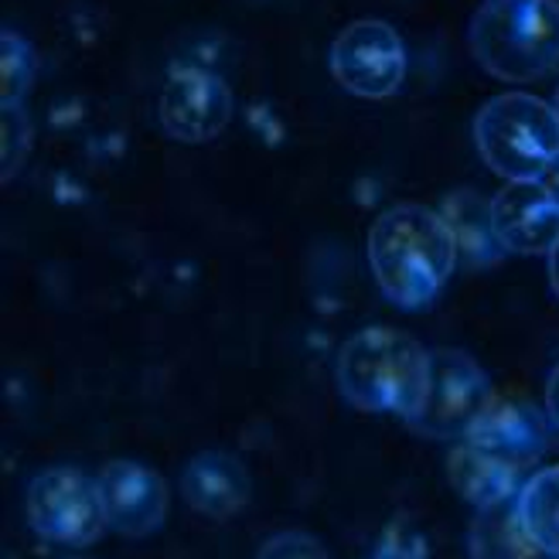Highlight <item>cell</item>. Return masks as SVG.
<instances>
[{"mask_svg":"<svg viewBox=\"0 0 559 559\" xmlns=\"http://www.w3.org/2000/svg\"><path fill=\"white\" fill-rule=\"evenodd\" d=\"M0 127H4V181H11L21 167V157L32 147V123L21 106H0Z\"/></svg>","mask_w":559,"mask_h":559,"instance_id":"ac0fdd59","label":"cell"},{"mask_svg":"<svg viewBox=\"0 0 559 559\" xmlns=\"http://www.w3.org/2000/svg\"><path fill=\"white\" fill-rule=\"evenodd\" d=\"M467 546L471 559H556L525 528L519 512V495L478 509V515L471 522Z\"/></svg>","mask_w":559,"mask_h":559,"instance_id":"9a60e30c","label":"cell"},{"mask_svg":"<svg viewBox=\"0 0 559 559\" xmlns=\"http://www.w3.org/2000/svg\"><path fill=\"white\" fill-rule=\"evenodd\" d=\"M491 218L509 253L549 257L559 246V205L543 181H509L491 199Z\"/></svg>","mask_w":559,"mask_h":559,"instance_id":"30bf717a","label":"cell"},{"mask_svg":"<svg viewBox=\"0 0 559 559\" xmlns=\"http://www.w3.org/2000/svg\"><path fill=\"white\" fill-rule=\"evenodd\" d=\"M546 416L552 419V427H559V366L546 382Z\"/></svg>","mask_w":559,"mask_h":559,"instance_id":"44dd1931","label":"cell"},{"mask_svg":"<svg viewBox=\"0 0 559 559\" xmlns=\"http://www.w3.org/2000/svg\"><path fill=\"white\" fill-rule=\"evenodd\" d=\"M369 263L379 290L406 311L433 304L461 266L443 215L427 205L385 209L369 229Z\"/></svg>","mask_w":559,"mask_h":559,"instance_id":"6da1fadb","label":"cell"},{"mask_svg":"<svg viewBox=\"0 0 559 559\" xmlns=\"http://www.w3.org/2000/svg\"><path fill=\"white\" fill-rule=\"evenodd\" d=\"M549 424L552 419L533 403L495 393L464 440L478 443L506 461H515L522 467H536L549 447Z\"/></svg>","mask_w":559,"mask_h":559,"instance_id":"8fae6325","label":"cell"},{"mask_svg":"<svg viewBox=\"0 0 559 559\" xmlns=\"http://www.w3.org/2000/svg\"><path fill=\"white\" fill-rule=\"evenodd\" d=\"M451 229L454 242H457V263L464 270H488L495 263H501L509 257L506 242H501L495 218H491V202L485 194L461 188L451 191L437 209Z\"/></svg>","mask_w":559,"mask_h":559,"instance_id":"5bb4252c","label":"cell"},{"mask_svg":"<svg viewBox=\"0 0 559 559\" xmlns=\"http://www.w3.org/2000/svg\"><path fill=\"white\" fill-rule=\"evenodd\" d=\"M66 559H86V556H66Z\"/></svg>","mask_w":559,"mask_h":559,"instance_id":"d4e9b609","label":"cell"},{"mask_svg":"<svg viewBox=\"0 0 559 559\" xmlns=\"http://www.w3.org/2000/svg\"><path fill=\"white\" fill-rule=\"evenodd\" d=\"M181 498L205 519H233L253 498V478L236 454L199 451L181 471Z\"/></svg>","mask_w":559,"mask_h":559,"instance_id":"7c38bea8","label":"cell"},{"mask_svg":"<svg viewBox=\"0 0 559 559\" xmlns=\"http://www.w3.org/2000/svg\"><path fill=\"white\" fill-rule=\"evenodd\" d=\"M474 144L506 181H539L559 157V117L539 96H495L474 117Z\"/></svg>","mask_w":559,"mask_h":559,"instance_id":"277c9868","label":"cell"},{"mask_svg":"<svg viewBox=\"0 0 559 559\" xmlns=\"http://www.w3.org/2000/svg\"><path fill=\"white\" fill-rule=\"evenodd\" d=\"M109 528L127 539H144L164 525L171 512L167 481L147 464L136 461H109L96 474Z\"/></svg>","mask_w":559,"mask_h":559,"instance_id":"9c48e42d","label":"cell"},{"mask_svg":"<svg viewBox=\"0 0 559 559\" xmlns=\"http://www.w3.org/2000/svg\"><path fill=\"white\" fill-rule=\"evenodd\" d=\"M24 515L45 543L72 549L93 546L109 528L99 481L69 464L35 474L24 495Z\"/></svg>","mask_w":559,"mask_h":559,"instance_id":"5b68a950","label":"cell"},{"mask_svg":"<svg viewBox=\"0 0 559 559\" xmlns=\"http://www.w3.org/2000/svg\"><path fill=\"white\" fill-rule=\"evenodd\" d=\"M328 66L345 93L385 99L406 79V45L385 21H355L331 41Z\"/></svg>","mask_w":559,"mask_h":559,"instance_id":"52a82bcc","label":"cell"},{"mask_svg":"<svg viewBox=\"0 0 559 559\" xmlns=\"http://www.w3.org/2000/svg\"><path fill=\"white\" fill-rule=\"evenodd\" d=\"M257 559H331L324 543L314 539L311 533H300V528H287V533L270 536Z\"/></svg>","mask_w":559,"mask_h":559,"instance_id":"d6986e66","label":"cell"},{"mask_svg":"<svg viewBox=\"0 0 559 559\" xmlns=\"http://www.w3.org/2000/svg\"><path fill=\"white\" fill-rule=\"evenodd\" d=\"M157 117L167 136L181 144H205L229 127L233 93L229 82L205 66L178 62L167 69L157 96Z\"/></svg>","mask_w":559,"mask_h":559,"instance_id":"ba28073f","label":"cell"},{"mask_svg":"<svg viewBox=\"0 0 559 559\" xmlns=\"http://www.w3.org/2000/svg\"><path fill=\"white\" fill-rule=\"evenodd\" d=\"M549 284H552V290L559 297V246L549 253Z\"/></svg>","mask_w":559,"mask_h":559,"instance_id":"603a6c76","label":"cell"},{"mask_svg":"<svg viewBox=\"0 0 559 559\" xmlns=\"http://www.w3.org/2000/svg\"><path fill=\"white\" fill-rule=\"evenodd\" d=\"M519 512L533 539L559 559V464L528 474L519 491Z\"/></svg>","mask_w":559,"mask_h":559,"instance_id":"2e32d148","label":"cell"},{"mask_svg":"<svg viewBox=\"0 0 559 559\" xmlns=\"http://www.w3.org/2000/svg\"><path fill=\"white\" fill-rule=\"evenodd\" d=\"M539 181H543V188L549 191V199H552V202L559 205V157H556V160H552V164L546 167V175H543Z\"/></svg>","mask_w":559,"mask_h":559,"instance_id":"7402d4cb","label":"cell"},{"mask_svg":"<svg viewBox=\"0 0 559 559\" xmlns=\"http://www.w3.org/2000/svg\"><path fill=\"white\" fill-rule=\"evenodd\" d=\"M334 379L355 409L393 413L406 424L427 400L430 352L406 331L366 328L342 345Z\"/></svg>","mask_w":559,"mask_h":559,"instance_id":"7a4b0ae2","label":"cell"},{"mask_svg":"<svg viewBox=\"0 0 559 559\" xmlns=\"http://www.w3.org/2000/svg\"><path fill=\"white\" fill-rule=\"evenodd\" d=\"M528 467L506 461L485 447L461 440L451 454H447V478H451L454 491L474 509H488L495 501H506L522 491L528 481Z\"/></svg>","mask_w":559,"mask_h":559,"instance_id":"4fadbf2b","label":"cell"},{"mask_svg":"<svg viewBox=\"0 0 559 559\" xmlns=\"http://www.w3.org/2000/svg\"><path fill=\"white\" fill-rule=\"evenodd\" d=\"M474 62L501 82L559 72V0H485L467 27Z\"/></svg>","mask_w":559,"mask_h":559,"instance_id":"3957f363","label":"cell"},{"mask_svg":"<svg viewBox=\"0 0 559 559\" xmlns=\"http://www.w3.org/2000/svg\"><path fill=\"white\" fill-rule=\"evenodd\" d=\"M369 559H427V546L416 536V528L406 522H393L379 539L376 552Z\"/></svg>","mask_w":559,"mask_h":559,"instance_id":"ffe728a7","label":"cell"},{"mask_svg":"<svg viewBox=\"0 0 559 559\" xmlns=\"http://www.w3.org/2000/svg\"><path fill=\"white\" fill-rule=\"evenodd\" d=\"M552 109H556V117H559V90H556V99H552Z\"/></svg>","mask_w":559,"mask_h":559,"instance_id":"cb8c5ba5","label":"cell"},{"mask_svg":"<svg viewBox=\"0 0 559 559\" xmlns=\"http://www.w3.org/2000/svg\"><path fill=\"white\" fill-rule=\"evenodd\" d=\"M0 106H21L27 86L35 79V48L17 32H4V48H0Z\"/></svg>","mask_w":559,"mask_h":559,"instance_id":"e0dca14e","label":"cell"},{"mask_svg":"<svg viewBox=\"0 0 559 559\" xmlns=\"http://www.w3.org/2000/svg\"><path fill=\"white\" fill-rule=\"evenodd\" d=\"M495 389L485 369L461 348L430 352V389L406 427L433 440H464L491 403Z\"/></svg>","mask_w":559,"mask_h":559,"instance_id":"8992f818","label":"cell"}]
</instances>
